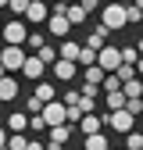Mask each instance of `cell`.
I'll return each instance as SVG.
<instances>
[{
    "label": "cell",
    "instance_id": "1",
    "mask_svg": "<svg viewBox=\"0 0 143 150\" xmlns=\"http://www.w3.org/2000/svg\"><path fill=\"white\" fill-rule=\"evenodd\" d=\"M25 61H29L25 43H7V47H4V54H0V64H4V71H22V68H25Z\"/></svg>",
    "mask_w": 143,
    "mask_h": 150
},
{
    "label": "cell",
    "instance_id": "2",
    "mask_svg": "<svg viewBox=\"0 0 143 150\" xmlns=\"http://www.w3.org/2000/svg\"><path fill=\"white\" fill-rule=\"evenodd\" d=\"M72 25H75V22L68 18V4H57V7H54V14H50V22H47V32L57 36V40H68Z\"/></svg>",
    "mask_w": 143,
    "mask_h": 150
},
{
    "label": "cell",
    "instance_id": "3",
    "mask_svg": "<svg viewBox=\"0 0 143 150\" xmlns=\"http://www.w3.org/2000/svg\"><path fill=\"white\" fill-rule=\"evenodd\" d=\"M104 122L107 125H111L115 129V132H132V129H136V111H129V107H118V111H107V115H104Z\"/></svg>",
    "mask_w": 143,
    "mask_h": 150
},
{
    "label": "cell",
    "instance_id": "4",
    "mask_svg": "<svg viewBox=\"0 0 143 150\" xmlns=\"http://www.w3.org/2000/svg\"><path fill=\"white\" fill-rule=\"evenodd\" d=\"M100 22L107 29H125V25H129V4H107L100 11Z\"/></svg>",
    "mask_w": 143,
    "mask_h": 150
},
{
    "label": "cell",
    "instance_id": "5",
    "mask_svg": "<svg viewBox=\"0 0 143 150\" xmlns=\"http://www.w3.org/2000/svg\"><path fill=\"white\" fill-rule=\"evenodd\" d=\"M79 61H68V57H57L50 64V71H54V79H61V82H72V79H79Z\"/></svg>",
    "mask_w": 143,
    "mask_h": 150
},
{
    "label": "cell",
    "instance_id": "6",
    "mask_svg": "<svg viewBox=\"0 0 143 150\" xmlns=\"http://www.w3.org/2000/svg\"><path fill=\"white\" fill-rule=\"evenodd\" d=\"M43 118H47L50 129H54V125H64V122H68V104H64V100H50V104H43Z\"/></svg>",
    "mask_w": 143,
    "mask_h": 150
},
{
    "label": "cell",
    "instance_id": "7",
    "mask_svg": "<svg viewBox=\"0 0 143 150\" xmlns=\"http://www.w3.org/2000/svg\"><path fill=\"white\" fill-rule=\"evenodd\" d=\"M29 40V29H25V18H11V22L4 25V43H25Z\"/></svg>",
    "mask_w": 143,
    "mask_h": 150
},
{
    "label": "cell",
    "instance_id": "8",
    "mask_svg": "<svg viewBox=\"0 0 143 150\" xmlns=\"http://www.w3.org/2000/svg\"><path fill=\"white\" fill-rule=\"evenodd\" d=\"M100 64H104L107 71H118V68L125 64V57H122V47H100Z\"/></svg>",
    "mask_w": 143,
    "mask_h": 150
},
{
    "label": "cell",
    "instance_id": "9",
    "mask_svg": "<svg viewBox=\"0 0 143 150\" xmlns=\"http://www.w3.org/2000/svg\"><path fill=\"white\" fill-rule=\"evenodd\" d=\"M47 68H50V64H47V61L40 57V54H29V61H25V68H22V75H25V79H36V82H40Z\"/></svg>",
    "mask_w": 143,
    "mask_h": 150
},
{
    "label": "cell",
    "instance_id": "10",
    "mask_svg": "<svg viewBox=\"0 0 143 150\" xmlns=\"http://www.w3.org/2000/svg\"><path fill=\"white\" fill-rule=\"evenodd\" d=\"M50 7L43 4V0H32V4H29V11H25V22H36V25H43V22H50Z\"/></svg>",
    "mask_w": 143,
    "mask_h": 150
},
{
    "label": "cell",
    "instance_id": "11",
    "mask_svg": "<svg viewBox=\"0 0 143 150\" xmlns=\"http://www.w3.org/2000/svg\"><path fill=\"white\" fill-rule=\"evenodd\" d=\"M18 97V79H14V71H4V79H0V100L11 104Z\"/></svg>",
    "mask_w": 143,
    "mask_h": 150
},
{
    "label": "cell",
    "instance_id": "12",
    "mask_svg": "<svg viewBox=\"0 0 143 150\" xmlns=\"http://www.w3.org/2000/svg\"><path fill=\"white\" fill-rule=\"evenodd\" d=\"M100 125H107V122H104V115H97V111H89V115H82V122H79L82 136H89V132H100Z\"/></svg>",
    "mask_w": 143,
    "mask_h": 150
},
{
    "label": "cell",
    "instance_id": "13",
    "mask_svg": "<svg viewBox=\"0 0 143 150\" xmlns=\"http://www.w3.org/2000/svg\"><path fill=\"white\" fill-rule=\"evenodd\" d=\"M115 29H107L104 22L93 29V32H89V40H86V47H93V50H100V47H107V36H111Z\"/></svg>",
    "mask_w": 143,
    "mask_h": 150
},
{
    "label": "cell",
    "instance_id": "14",
    "mask_svg": "<svg viewBox=\"0 0 143 150\" xmlns=\"http://www.w3.org/2000/svg\"><path fill=\"white\" fill-rule=\"evenodd\" d=\"M29 111H11V115H7V129H11V132H25V129H29Z\"/></svg>",
    "mask_w": 143,
    "mask_h": 150
},
{
    "label": "cell",
    "instance_id": "15",
    "mask_svg": "<svg viewBox=\"0 0 143 150\" xmlns=\"http://www.w3.org/2000/svg\"><path fill=\"white\" fill-rule=\"evenodd\" d=\"M4 146H11V150H29V136L25 132H4Z\"/></svg>",
    "mask_w": 143,
    "mask_h": 150
},
{
    "label": "cell",
    "instance_id": "16",
    "mask_svg": "<svg viewBox=\"0 0 143 150\" xmlns=\"http://www.w3.org/2000/svg\"><path fill=\"white\" fill-rule=\"evenodd\" d=\"M125 97H129V100H139L143 97V75H132V79H125Z\"/></svg>",
    "mask_w": 143,
    "mask_h": 150
},
{
    "label": "cell",
    "instance_id": "17",
    "mask_svg": "<svg viewBox=\"0 0 143 150\" xmlns=\"http://www.w3.org/2000/svg\"><path fill=\"white\" fill-rule=\"evenodd\" d=\"M32 93H36V97H40L43 104H50V100H57V89H54V82H43V79L36 82V89H32Z\"/></svg>",
    "mask_w": 143,
    "mask_h": 150
},
{
    "label": "cell",
    "instance_id": "18",
    "mask_svg": "<svg viewBox=\"0 0 143 150\" xmlns=\"http://www.w3.org/2000/svg\"><path fill=\"white\" fill-rule=\"evenodd\" d=\"M104 104L111 107V111H118V107H129V97H125V89H115V93L104 97Z\"/></svg>",
    "mask_w": 143,
    "mask_h": 150
},
{
    "label": "cell",
    "instance_id": "19",
    "mask_svg": "<svg viewBox=\"0 0 143 150\" xmlns=\"http://www.w3.org/2000/svg\"><path fill=\"white\" fill-rule=\"evenodd\" d=\"M57 50H61V57H68V61H79V54H82V43H75V40H64Z\"/></svg>",
    "mask_w": 143,
    "mask_h": 150
},
{
    "label": "cell",
    "instance_id": "20",
    "mask_svg": "<svg viewBox=\"0 0 143 150\" xmlns=\"http://www.w3.org/2000/svg\"><path fill=\"white\" fill-rule=\"evenodd\" d=\"M50 139L68 143V139H72V122H64V125H54V129H50Z\"/></svg>",
    "mask_w": 143,
    "mask_h": 150
},
{
    "label": "cell",
    "instance_id": "21",
    "mask_svg": "<svg viewBox=\"0 0 143 150\" xmlns=\"http://www.w3.org/2000/svg\"><path fill=\"white\" fill-rule=\"evenodd\" d=\"M86 150H111V146H107V136L89 132V136H86Z\"/></svg>",
    "mask_w": 143,
    "mask_h": 150
},
{
    "label": "cell",
    "instance_id": "22",
    "mask_svg": "<svg viewBox=\"0 0 143 150\" xmlns=\"http://www.w3.org/2000/svg\"><path fill=\"white\" fill-rule=\"evenodd\" d=\"M125 82H122V75L118 71H107V79H104V93H115V89H122Z\"/></svg>",
    "mask_w": 143,
    "mask_h": 150
},
{
    "label": "cell",
    "instance_id": "23",
    "mask_svg": "<svg viewBox=\"0 0 143 150\" xmlns=\"http://www.w3.org/2000/svg\"><path fill=\"white\" fill-rule=\"evenodd\" d=\"M86 14H89V11H86L82 4H68V18H72L75 25H82V22H86Z\"/></svg>",
    "mask_w": 143,
    "mask_h": 150
},
{
    "label": "cell",
    "instance_id": "24",
    "mask_svg": "<svg viewBox=\"0 0 143 150\" xmlns=\"http://www.w3.org/2000/svg\"><path fill=\"white\" fill-rule=\"evenodd\" d=\"M36 54H40V57H43L47 64H54V61H57V57H61V50H54L50 43H43V47H40V50H36Z\"/></svg>",
    "mask_w": 143,
    "mask_h": 150
},
{
    "label": "cell",
    "instance_id": "25",
    "mask_svg": "<svg viewBox=\"0 0 143 150\" xmlns=\"http://www.w3.org/2000/svg\"><path fill=\"white\" fill-rule=\"evenodd\" d=\"M125 146H129V150H143V132H136V129L125 132Z\"/></svg>",
    "mask_w": 143,
    "mask_h": 150
},
{
    "label": "cell",
    "instance_id": "26",
    "mask_svg": "<svg viewBox=\"0 0 143 150\" xmlns=\"http://www.w3.org/2000/svg\"><path fill=\"white\" fill-rule=\"evenodd\" d=\"M122 57H125V64H136L143 54H139V47H122Z\"/></svg>",
    "mask_w": 143,
    "mask_h": 150
},
{
    "label": "cell",
    "instance_id": "27",
    "mask_svg": "<svg viewBox=\"0 0 143 150\" xmlns=\"http://www.w3.org/2000/svg\"><path fill=\"white\" fill-rule=\"evenodd\" d=\"M43 43H47V40H43V32H29V40H25V47H29L32 54H36V50H40Z\"/></svg>",
    "mask_w": 143,
    "mask_h": 150
},
{
    "label": "cell",
    "instance_id": "28",
    "mask_svg": "<svg viewBox=\"0 0 143 150\" xmlns=\"http://www.w3.org/2000/svg\"><path fill=\"white\" fill-rule=\"evenodd\" d=\"M25 111H29V115H36V111H43V100L36 97V93H32V97L25 100Z\"/></svg>",
    "mask_w": 143,
    "mask_h": 150
},
{
    "label": "cell",
    "instance_id": "29",
    "mask_svg": "<svg viewBox=\"0 0 143 150\" xmlns=\"http://www.w3.org/2000/svg\"><path fill=\"white\" fill-rule=\"evenodd\" d=\"M136 22H143V7L139 4H129V25H136Z\"/></svg>",
    "mask_w": 143,
    "mask_h": 150
},
{
    "label": "cell",
    "instance_id": "30",
    "mask_svg": "<svg viewBox=\"0 0 143 150\" xmlns=\"http://www.w3.org/2000/svg\"><path fill=\"white\" fill-rule=\"evenodd\" d=\"M79 100H82V89H68V93H64V104H68V107H75Z\"/></svg>",
    "mask_w": 143,
    "mask_h": 150
},
{
    "label": "cell",
    "instance_id": "31",
    "mask_svg": "<svg viewBox=\"0 0 143 150\" xmlns=\"http://www.w3.org/2000/svg\"><path fill=\"white\" fill-rule=\"evenodd\" d=\"M29 4H32V0H11V11L25 18V11H29Z\"/></svg>",
    "mask_w": 143,
    "mask_h": 150
},
{
    "label": "cell",
    "instance_id": "32",
    "mask_svg": "<svg viewBox=\"0 0 143 150\" xmlns=\"http://www.w3.org/2000/svg\"><path fill=\"white\" fill-rule=\"evenodd\" d=\"M82 115H86V111H82L79 104H75V107H68V122H72V125H75V122H82Z\"/></svg>",
    "mask_w": 143,
    "mask_h": 150
},
{
    "label": "cell",
    "instance_id": "33",
    "mask_svg": "<svg viewBox=\"0 0 143 150\" xmlns=\"http://www.w3.org/2000/svg\"><path fill=\"white\" fill-rule=\"evenodd\" d=\"M79 4H82L86 11H97V7H100V0H79Z\"/></svg>",
    "mask_w": 143,
    "mask_h": 150
},
{
    "label": "cell",
    "instance_id": "34",
    "mask_svg": "<svg viewBox=\"0 0 143 150\" xmlns=\"http://www.w3.org/2000/svg\"><path fill=\"white\" fill-rule=\"evenodd\" d=\"M29 150H47V146H43V139H29Z\"/></svg>",
    "mask_w": 143,
    "mask_h": 150
},
{
    "label": "cell",
    "instance_id": "35",
    "mask_svg": "<svg viewBox=\"0 0 143 150\" xmlns=\"http://www.w3.org/2000/svg\"><path fill=\"white\" fill-rule=\"evenodd\" d=\"M64 143H57V139H47V150H61Z\"/></svg>",
    "mask_w": 143,
    "mask_h": 150
},
{
    "label": "cell",
    "instance_id": "36",
    "mask_svg": "<svg viewBox=\"0 0 143 150\" xmlns=\"http://www.w3.org/2000/svg\"><path fill=\"white\" fill-rule=\"evenodd\" d=\"M136 71H139V75H143V57H139V61H136Z\"/></svg>",
    "mask_w": 143,
    "mask_h": 150
},
{
    "label": "cell",
    "instance_id": "37",
    "mask_svg": "<svg viewBox=\"0 0 143 150\" xmlns=\"http://www.w3.org/2000/svg\"><path fill=\"white\" fill-rule=\"evenodd\" d=\"M136 47H139V54H143V40H139V43H136Z\"/></svg>",
    "mask_w": 143,
    "mask_h": 150
},
{
    "label": "cell",
    "instance_id": "38",
    "mask_svg": "<svg viewBox=\"0 0 143 150\" xmlns=\"http://www.w3.org/2000/svg\"><path fill=\"white\" fill-rule=\"evenodd\" d=\"M57 4H72V0H57Z\"/></svg>",
    "mask_w": 143,
    "mask_h": 150
},
{
    "label": "cell",
    "instance_id": "39",
    "mask_svg": "<svg viewBox=\"0 0 143 150\" xmlns=\"http://www.w3.org/2000/svg\"><path fill=\"white\" fill-rule=\"evenodd\" d=\"M125 150H129V146H125Z\"/></svg>",
    "mask_w": 143,
    "mask_h": 150
}]
</instances>
